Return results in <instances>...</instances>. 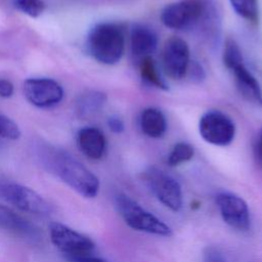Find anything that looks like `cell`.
I'll use <instances>...</instances> for the list:
<instances>
[{
    "label": "cell",
    "instance_id": "cell-10",
    "mask_svg": "<svg viewBox=\"0 0 262 262\" xmlns=\"http://www.w3.org/2000/svg\"><path fill=\"white\" fill-rule=\"evenodd\" d=\"M215 202L227 225L239 231H247L250 228V210L244 199L231 192H220L216 195Z\"/></svg>",
    "mask_w": 262,
    "mask_h": 262
},
{
    "label": "cell",
    "instance_id": "cell-7",
    "mask_svg": "<svg viewBox=\"0 0 262 262\" xmlns=\"http://www.w3.org/2000/svg\"><path fill=\"white\" fill-rule=\"evenodd\" d=\"M49 235L51 243L66 259L92 255L95 249L91 238L59 222H52L49 225Z\"/></svg>",
    "mask_w": 262,
    "mask_h": 262
},
{
    "label": "cell",
    "instance_id": "cell-14",
    "mask_svg": "<svg viewBox=\"0 0 262 262\" xmlns=\"http://www.w3.org/2000/svg\"><path fill=\"white\" fill-rule=\"evenodd\" d=\"M77 143L80 150L91 160L101 159L106 147L103 133L95 127L82 128L77 134Z\"/></svg>",
    "mask_w": 262,
    "mask_h": 262
},
{
    "label": "cell",
    "instance_id": "cell-2",
    "mask_svg": "<svg viewBox=\"0 0 262 262\" xmlns=\"http://www.w3.org/2000/svg\"><path fill=\"white\" fill-rule=\"evenodd\" d=\"M86 45L96 61L115 64L121 60L125 51L124 28L115 23L97 24L90 30Z\"/></svg>",
    "mask_w": 262,
    "mask_h": 262
},
{
    "label": "cell",
    "instance_id": "cell-8",
    "mask_svg": "<svg viewBox=\"0 0 262 262\" xmlns=\"http://www.w3.org/2000/svg\"><path fill=\"white\" fill-rule=\"evenodd\" d=\"M199 132L206 142L217 146H226L234 139L235 125L222 112L209 111L200 119Z\"/></svg>",
    "mask_w": 262,
    "mask_h": 262
},
{
    "label": "cell",
    "instance_id": "cell-24",
    "mask_svg": "<svg viewBox=\"0 0 262 262\" xmlns=\"http://www.w3.org/2000/svg\"><path fill=\"white\" fill-rule=\"evenodd\" d=\"M14 88L13 84L6 80V79H0V97L8 98L11 97L13 94Z\"/></svg>",
    "mask_w": 262,
    "mask_h": 262
},
{
    "label": "cell",
    "instance_id": "cell-21",
    "mask_svg": "<svg viewBox=\"0 0 262 262\" xmlns=\"http://www.w3.org/2000/svg\"><path fill=\"white\" fill-rule=\"evenodd\" d=\"M20 136L18 126L8 117L0 114V139L16 140Z\"/></svg>",
    "mask_w": 262,
    "mask_h": 262
},
{
    "label": "cell",
    "instance_id": "cell-19",
    "mask_svg": "<svg viewBox=\"0 0 262 262\" xmlns=\"http://www.w3.org/2000/svg\"><path fill=\"white\" fill-rule=\"evenodd\" d=\"M233 10L243 18L256 21L258 19V0H229Z\"/></svg>",
    "mask_w": 262,
    "mask_h": 262
},
{
    "label": "cell",
    "instance_id": "cell-15",
    "mask_svg": "<svg viewBox=\"0 0 262 262\" xmlns=\"http://www.w3.org/2000/svg\"><path fill=\"white\" fill-rule=\"evenodd\" d=\"M106 102V95L96 90L82 93L76 100V113L81 119H88L96 115Z\"/></svg>",
    "mask_w": 262,
    "mask_h": 262
},
{
    "label": "cell",
    "instance_id": "cell-17",
    "mask_svg": "<svg viewBox=\"0 0 262 262\" xmlns=\"http://www.w3.org/2000/svg\"><path fill=\"white\" fill-rule=\"evenodd\" d=\"M139 71H140L141 78L146 83H148L149 85H152L156 88H159L162 90H168V85L166 84L165 80L162 78L161 73L157 67V63L155 62L151 56H146L140 59Z\"/></svg>",
    "mask_w": 262,
    "mask_h": 262
},
{
    "label": "cell",
    "instance_id": "cell-27",
    "mask_svg": "<svg viewBox=\"0 0 262 262\" xmlns=\"http://www.w3.org/2000/svg\"><path fill=\"white\" fill-rule=\"evenodd\" d=\"M207 262H224L223 260L220 259V257H218L216 254H209L208 255V259Z\"/></svg>",
    "mask_w": 262,
    "mask_h": 262
},
{
    "label": "cell",
    "instance_id": "cell-6",
    "mask_svg": "<svg viewBox=\"0 0 262 262\" xmlns=\"http://www.w3.org/2000/svg\"><path fill=\"white\" fill-rule=\"evenodd\" d=\"M0 198L16 209L39 216L51 213L49 203L34 189L11 181H0Z\"/></svg>",
    "mask_w": 262,
    "mask_h": 262
},
{
    "label": "cell",
    "instance_id": "cell-13",
    "mask_svg": "<svg viewBox=\"0 0 262 262\" xmlns=\"http://www.w3.org/2000/svg\"><path fill=\"white\" fill-rule=\"evenodd\" d=\"M158 37L152 29L147 26L136 24L130 33V47L133 55L144 58L150 56L157 49Z\"/></svg>",
    "mask_w": 262,
    "mask_h": 262
},
{
    "label": "cell",
    "instance_id": "cell-18",
    "mask_svg": "<svg viewBox=\"0 0 262 262\" xmlns=\"http://www.w3.org/2000/svg\"><path fill=\"white\" fill-rule=\"evenodd\" d=\"M194 155L193 147L186 142H178L174 145L168 156L167 163L171 167H176L192 159Z\"/></svg>",
    "mask_w": 262,
    "mask_h": 262
},
{
    "label": "cell",
    "instance_id": "cell-11",
    "mask_svg": "<svg viewBox=\"0 0 262 262\" xmlns=\"http://www.w3.org/2000/svg\"><path fill=\"white\" fill-rule=\"evenodd\" d=\"M189 62V48L183 39L172 37L166 41L162 52V66L168 77L173 80L184 78Z\"/></svg>",
    "mask_w": 262,
    "mask_h": 262
},
{
    "label": "cell",
    "instance_id": "cell-22",
    "mask_svg": "<svg viewBox=\"0 0 262 262\" xmlns=\"http://www.w3.org/2000/svg\"><path fill=\"white\" fill-rule=\"evenodd\" d=\"M186 76H188L189 80L191 82H193V83H201L205 79V77H206L204 69L196 61H192V62L190 61L189 62L185 77Z\"/></svg>",
    "mask_w": 262,
    "mask_h": 262
},
{
    "label": "cell",
    "instance_id": "cell-26",
    "mask_svg": "<svg viewBox=\"0 0 262 262\" xmlns=\"http://www.w3.org/2000/svg\"><path fill=\"white\" fill-rule=\"evenodd\" d=\"M254 152H255V158L257 163L262 167V130L260 131L257 137L255 147H254Z\"/></svg>",
    "mask_w": 262,
    "mask_h": 262
},
{
    "label": "cell",
    "instance_id": "cell-20",
    "mask_svg": "<svg viewBox=\"0 0 262 262\" xmlns=\"http://www.w3.org/2000/svg\"><path fill=\"white\" fill-rule=\"evenodd\" d=\"M12 3L17 10L31 17L40 16L46 8L43 0H13Z\"/></svg>",
    "mask_w": 262,
    "mask_h": 262
},
{
    "label": "cell",
    "instance_id": "cell-16",
    "mask_svg": "<svg viewBox=\"0 0 262 262\" xmlns=\"http://www.w3.org/2000/svg\"><path fill=\"white\" fill-rule=\"evenodd\" d=\"M140 128L148 137L160 138L166 132L167 121L164 114L160 110L147 107L141 113Z\"/></svg>",
    "mask_w": 262,
    "mask_h": 262
},
{
    "label": "cell",
    "instance_id": "cell-3",
    "mask_svg": "<svg viewBox=\"0 0 262 262\" xmlns=\"http://www.w3.org/2000/svg\"><path fill=\"white\" fill-rule=\"evenodd\" d=\"M115 207L125 223L134 230L161 236H171L172 229L161 219L124 193L115 195Z\"/></svg>",
    "mask_w": 262,
    "mask_h": 262
},
{
    "label": "cell",
    "instance_id": "cell-23",
    "mask_svg": "<svg viewBox=\"0 0 262 262\" xmlns=\"http://www.w3.org/2000/svg\"><path fill=\"white\" fill-rule=\"evenodd\" d=\"M107 126L110 128V130L114 133L120 134L124 131V122L122 121L121 118H119L118 116H112L107 119Z\"/></svg>",
    "mask_w": 262,
    "mask_h": 262
},
{
    "label": "cell",
    "instance_id": "cell-1",
    "mask_svg": "<svg viewBox=\"0 0 262 262\" xmlns=\"http://www.w3.org/2000/svg\"><path fill=\"white\" fill-rule=\"evenodd\" d=\"M42 166L80 195L92 199L99 191V180L87 167L68 151L52 145H42L38 150Z\"/></svg>",
    "mask_w": 262,
    "mask_h": 262
},
{
    "label": "cell",
    "instance_id": "cell-9",
    "mask_svg": "<svg viewBox=\"0 0 262 262\" xmlns=\"http://www.w3.org/2000/svg\"><path fill=\"white\" fill-rule=\"evenodd\" d=\"M24 94L31 104L46 108L56 105L61 101L63 89L53 79L30 78L24 82Z\"/></svg>",
    "mask_w": 262,
    "mask_h": 262
},
{
    "label": "cell",
    "instance_id": "cell-12",
    "mask_svg": "<svg viewBox=\"0 0 262 262\" xmlns=\"http://www.w3.org/2000/svg\"><path fill=\"white\" fill-rule=\"evenodd\" d=\"M0 229L30 242H38L41 237L36 225L4 205H0Z\"/></svg>",
    "mask_w": 262,
    "mask_h": 262
},
{
    "label": "cell",
    "instance_id": "cell-5",
    "mask_svg": "<svg viewBox=\"0 0 262 262\" xmlns=\"http://www.w3.org/2000/svg\"><path fill=\"white\" fill-rule=\"evenodd\" d=\"M142 179L155 198L166 208L173 212L181 210L182 189L174 177L157 167H148L143 171Z\"/></svg>",
    "mask_w": 262,
    "mask_h": 262
},
{
    "label": "cell",
    "instance_id": "cell-25",
    "mask_svg": "<svg viewBox=\"0 0 262 262\" xmlns=\"http://www.w3.org/2000/svg\"><path fill=\"white\" fill-rule=\"evenodd\" d=\"M69 262H107L104 259H101L99 257H95L92 255L87 256H80V257H71L66 259Z\"/></svg>",
    "mask_w": 262,
    "mask_h": 262
},
{
    "label": "cell",
    "instance_id": "cell-4",
    "mask_svg": "<svg viewBox=\"0 0 262 262\" xmlns=\"http://www.w3.org/2000/svg\"><path fill=\"white\" fill-rule=\"evenodd\" d=\"M223 61L234 76L239 93L249 102L262 106V90L256 78L244 63L239 47L233 40H227L224 46Z\"/></svg>",
    "mask_w": 262,
    "mask_h": 262
}]
</instances>
